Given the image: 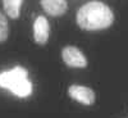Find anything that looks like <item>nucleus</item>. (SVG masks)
Segmentation results:
<instances>
[{
	"label": "nucleus",
	"mask_w": 128,
	"mask_h": 118,
	"mask_svg": "<svg viewBox=\"0 0 128 118\" xmlns=\"http://www.w3.org/2000/svg\"><path fill=\"white\" fill-rule=\"evenodd\" d=\"M76 21L81 28L96 31L109 27L114 21V14L113 10L105 3L90 2L78 9Z\"/></svg>",
	"instance_id": "obj_1"
},
{
	"label": "nucleus",
	"mask_w": 128,
	"mask_h": 118,
	"mask_svg": "<svg viewBox=\"0 0 128 118\" xmlns=\"http://www.w3.org/2000/svg\"><path fill=\"white\" fill-rule=\"evenodd\" d=\"M62 59L69 67L84 68L87 66V58L84 54L76 46L68 45L62 49Z\"/></svg>",
	"instance_id": "obj_2"
},
{
	"label": "nucleus",
	"mask_w": 128,
	"mask_h": 118,
	"mask_svg": "<svg viewBox=\"0 0 128 118\" xmlns=\"http://www.w3.org/2000/svg\"><path fill=\"white\" fill-rule=\"evenodd\" d=\"M27 71L22 67H16L10 71H4L0 73V86L12 90L18 82L27 78Z\"/></svg>",
	"instance_id": "obj_3"
},
{
	"label": "nucleus",
	"mask_w": 128,
	"mask_h": 118,
	"mask_svg": "<svg viewBox=\"0 0 128 118\" xmlns=\"http://www.w3.org/2000/svg\"><path fill=\"white\" fill-rule=\"evenodd\" d=\"M68 94L72 99L80 101L83 105H91L95 103V92L91 87L82 86V85H70Z\"/></svg>",
	"instance_id": "obj_4"
},
{
	"label": "nucleus",
	"mask_w": 128,
	"mask_h": 118,
	"mask_svg": "<svg viewBox=\"0 0 128 118\" xmlns=\"http://www.w3.org/2000/svg\"><path fill=\"white\" fill-rule=\"evenodd\" d=\"M49 32H50V26L48 19L44 16H38L34 23V37L35 41L40 45H44L48 42L49 39Z\"/></svg>",
	"instance_id": "obj_5"
},
{
	"label": "nucleus",
	"mask_w": 128,
	"mask_h": 118,
	"mask_svg": "<svg viewBox=\"0 0 128 118\" xmlns=\"http://www.w3.org/2000/svg\"><path fill=\"white\" fill-rule=\"evenodd\" d=\"M41 7L50 16H62L66 13L68 4L66 0H42Z\"/></svg>",
	"instance_id": "obj_6"
},
{
	"label": "nucleus",
	"mask_w": 128,
	"mask_h": 118,
	"mask_svg": "<svg viewBox=\"0 0 128 118\" xmlns=\"http://www.w3.org/2000/svg\"><path fill=\"white\" fill-rule=\"evenodd\" d=\"M22 5V0H4L3 7L9 17L18 18L19 17V7Z\"/></svg>",
	"instance_id": "obj_7"
},
{
	"label": "nucleus",
	"mask_w": 128,
	"mask_h": 118,
	"mask_svg": "<svg viewBox=\"0 0 128 118\" xmlns=\"http://www.w3.org/2000/svg\"><path fill=\"white\" fill-rule=\"evenodd\" d=\"M10 91H13L17 96H22V98H23V96H28L31 94L32 85L28 81V78H26V80H22L20 82H18Z\"/></svg>",
	"instance_id": "obj_8"
},
{
	"label": "nucleus",
	"mask_w": 128,
	"mask_h": 118,
	"mask_svg": "<svg viewBox=\"0 0 128 118\" xmlns=\"http://www.w3.org/2000/svg\"><path fill=\"white\" fill-rule=\"evenodd\" d=\"M9 34V25L5 14L0 10V42H4Z\"/></svg>",
	"instance_id": "obj_9"
}]
</instances>
